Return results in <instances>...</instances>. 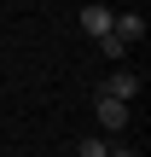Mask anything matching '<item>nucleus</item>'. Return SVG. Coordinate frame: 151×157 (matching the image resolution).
Wrapping results in <instances>:
<instances>
[{
  "instance_id": "f257e3e1",
  "label": "nucleus",
  "mask_w": 151,
  "mask_h": 157,
  "mask_svg": "<svg viewBox=\"0 0 151 157\" xmlns=\"http://www.w3.org/2000/svg\"><path fill=\"white\" fill-rule=\"evenodd\" d=\"M93 111H99V128H105V134H122L128 117H134V105H128V99H111V93H99Z\"/></svg>"
},
{
  "instance_id": "f03ea898",
  "label": "nucleus",
  "mask_w": 151,
  "mask_h": 157,
  "mask_svg": "<svg viewBox=\"0 0 151 157\" xmlns=\"http://www.w3.org/2000/svg\"><path fill=\"white\" fill-rule=\"evenodd\" d=\"M140 87H145V76H140V70H111L99 93H111V99H128V105H134V99H140Z\"/></svg>"
},
{
  "instance_id": "7ed1b4c3",
  "label": "nucleus",
  "mask_w": 151,
  "mask_h": 157,
  "mask_svg": "<svg viewBox=\"0 0 151 157\" xmlns=\"http://www.w3.org/2000/svg\"><path fill=\"white\" fill-rule=\"evenodd\" d=\"M111 17H116L111 6H93V0H87V6H81V35H93V41L111 35Z\"/></svg>"
},
{
  "instance_id": "20e7f679",
  "label": "nucleus",
  "mask_w": 151,
  "mask_h": 157,
  "mask_svg": "<svg viewBox=\"0 0 151 157\" xmlns=\"http://www.w3.org/2000/svg\"><path fill=\"white\" fill-rule=\"evenodd\" d=\"M111 35H122L128 47H140V41H145V17H140V12H116V17H111Z\"/></svg>"
},
{
  "instance_id": "39448f33",
  "label": "nucleus",
  "mask_w": 151,
  "mask_h": 157,
  "mask_svg": "<svg viewBox=\"0 0 151 157\" xmlns=\"http://www.w3.org/2000/svg\"><path fill=\"white\" fill-rule=\"evenodd\" d=\"M99 52H105V58H111V64H122V58H128V52H134V47H128V41H122V35H99Z\"/></svg>"
},
{
  "instance_id": "423d86ee",
  "label": "nucleus",
  "mask_w": 151,
  "mask_h": 157,
  "mask_svg": "<svg viewBox=\"0 0 151 157\" xmlns=\"http://www.w3.org/2000/svg\"><path fill=\"white\" fill-rule=\"evenodd\" d=\"M76 157H105V140H99V134H87V140L76 146Z\"/></svg>"
},
{
  "instance_id": "0eeeda50",
  "label": "nucleus",
  "mask_w": 151,
  "mask_h": 157,
  "mask_svg": "<svg viewBox=\"0 0 151 157\" xmlns=\"http://www.w3.org/2000/svg\"><path fill=\"white\" fill-rule=\"evenodd\" d=\"M105 157H140L134 146H105Z\"/></svg>"
}]
</instances>
